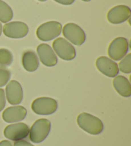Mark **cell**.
<instances>
[{
	"instance_id": "cell-1",
	"label": "cell",
	"mask_w": 131,
	"mask_h": 146,
	"mask_svg": "<svg viewBox=\"0 0 131 146\" xmlns=\"http://www.w3.org/2000/svg\"><path fill=\"white\" fill-rule=\"evenodd\" d=\"M77 122L81 129L91 135H99L104 129V124L100 119L85 112L79 115Z\"/></svg>"
},
{
	"instance_id": "cell-2",
	"label": "cell",
	"mask_w": 131,
	"mask_h": 146,
	"mask_svg": "<svg viewBox=\"0 0 131 146\" xmlns=\"http://www.w3.org/2000/svg\"><path fill=\"white\" fill-rule=\"evenodd\" d=\"M51 127V122L49 120L46 119L36 120L30 129V140L36 144L43 142L49 135Z\"/></svg>"
},
{
	"instance_id": "cell-3",
	"label": "cell",
	"mask_w": 131,
	"mask_h": 146,
	"mask_svg": "<svg viewBox=\"0 0 131 146\" xmlns=\"http://www.w3.org/2000/svg\"><path fill=\"white\" fill-rule=\"evenodd\" d=\"M58 103L54 99L42 97L36 98L31 104V109L36 114L49 115L57 110Z\"/></svg>"
},
{
	"instance_id": "cell-4",
	"label": "cell",
	"mask_w": 131,
	"mask_h": 146,
	"mask_svg": "<svg viewBox=\"0 0 131 146\" xmlns=\"http://www.w3.org/2000/svg\"><path fill=\"white\" fill-rule=\"evenodd\" d=\"M62 26L57 21H49L44 23L36 30V34L42 41H50L60 35Z\"/></svg>"
},
{
	"instance_id": "cell-5",
	"label": "cell",
	"mask_w": 131,
	"mask_h": 146,
	"mask_svg": "<svg viewBox=\"0 0 131 146\" xmlns=\"http://www.w3.org/2000/svg\"><path fill=\"white\" fill-rule=\"evenodd\" d=\"M52 48L57 55L64 60H72L76 55L74 47L64 38L60 37L54 40Z\"/></svg>"
},
{
	"instance_id": "cell-6",
	"label": "cell",
	"mask_w": 131,
	"mask_h": 146,
	"mask_svg": "<svg viewBox=\"0 0 131 146\" xmlns=\"http://www.w3.org/2000/svg\"><path fill=\"white\" fill-rule=\"evenodd\" d=\"M129 51V42L126 38L117 37L112 40L108 48V54L111 59L118 61L126 56Z\"/></svg>"
},
{
	"instance_id": "cell-7",
	"label": "cell",
	"mask_w": 131,
	"mask_h": 146,
	"mask_svg": "<svg viewBox=\"0 0 131 146\" xmlns=\"http://www.w3.org/2000/svg\"><path fill=\"white\" fill-rule=\"evenodd\" d=\"M62 31L65 37L74 45L81 46L85 42V33L76 24L68 23L64 26Z\"/></svg>"
},
{
	"instance_id": "cell-8",
	"label": "cell",
	"mask_w": 131,
	"mask_h": 146,
	"mask_svg": "<svg viewBox=\"0 0 131 146\" xmlns=\"http://www.w3.org/2000/svg\"><path fill=\"white\" fill-rule=\"evenodd\" d=\"M30 128L27 124L23 122L10 124L4 129L5 137L12 141L24 140L29 135Z\"/></svg>"
},
{
	"instance_id": "cell-9",
	"label": "cell",
	"mask_w": 131,
	"mask_h": 146,
	"mask_svg": "<svg viewBox=\"0 0 131 146\" xmlns=\"http://www.w3.org/2000/svg\"><path fill=\"white\" fill-rule=\"evenodd\" d=\"M4 35L9 38H21L28 35V27L26 23L20 21L10 22L5 24L3 27Z\"/></svg>"
},
{
	"instance_id": "cell-10",
	"label": "cell",
	"mask_w": 131,
	"mask_h": 146,
	"mask_svg": "<svg viewBox=\"0 0 131 146\" xmlns=\"http://www.w3.org/2000/svg\"><path fill=\"white\" fill-rule=\"evenodd\" d=\"M131 11L129 7L125 5H118L109 10L107 18L111 24L118 25L122 23L129 19Z\"/></svg>"
},
{
	"instance_id": "cell-11",
	"label": "cell",
	"mask_w": 131,
	"mask_h": 146,
	"mask_svg": "<svg viewBox=\"0 0 131 146\" xmlns=\"http://www.w3.org/2000/svg\"><path fill=\"white\" fill-rule=\"evenodd\" d=\"M6 98L10 105H17L23 100V90L20 83L15 80H12L8 83L6 88Z\"/></svg>"
},
{
	"instance_id": "cell-12",
	"label": "cell",
	"mask_w": 131,
	"mask_h": 146,
	"mask_svg": "<svg viewBox=\"0 0 131 146\" xmlns=\"http://www.w3.org/2000/svg\"><path fill=\"white\" fill-rule=\"evenodd\" d=\"M96 67L103 74L109 78H114L118 74V66L116 62L106 56H101L97 59Z\"/></svg>"
},
{
	"instance_id": "cell-13",
	"label": "cell",
	"mask_w": 131,
	"mask_h": 146,
	"mask_svg": "<svg viewBox=\"0 0 131 146\" xmlns=\"http://www.w3.org/2000/svg\"><path fill=\"white\" fill-rule=\"evenodd\" d=\"M37 53L42 63L47 67L56 66L58 58L51 46L47 44H40L36 48Z\"/></svg>"
},
{
	"instance_id": "cell-14",
	"label": "cell",
	"mask_w": 131,
	"mask_h": 146,
	"mask_svg": "<svg viewBox=\"0 0 131 146\" xmlns=\"http://www.w3.org/2000/svg\"><path fill=\"white\" fill-rule=\"evenodd\" d=\"M27 110L22 106H14L5 109L3 112L2 118L8 123L21 121L25 119Z\"/></svg>"
},
{
	"instance_id": "cell-15",
	"label": "cell",
	"mask_w": 131,
	"mask_h": 146,
	"mask_svg": "<svg viewBox=\"0 0 131 146\" xmlns=\"http://www.w3.org/2000/svg\"><path fill=\"white\" fill-rule=\"evenodd\" d=\"M112 85L120 96L125 98H129L131 96V85L127 78L124 76H115L112 81Z\"/></svg>"
},
{
	"instance_id": "cell-16",
	"label": "cell",
	"mask_w": 131,
	"mask_h": 146,
	"mask_svg": "<svg viewBox=\"0 0 131 146\" xmlns=\"http://www.w3.org/2000/svg\"><path fill=\"white\" fill-rule=\"evenodd\" d=\"M22 66L26 71L34 72L38 68L39 60L35 51L28 50L24 52L22 58Z\"/></svg>"
},
{
	"instance_id": "cell-17",
	"label": "cell",
	"mask_w": 131,
	"mask_h": 146,
	"mask_svg": "<svg viewBox=\"0 0 131 146\" xmlns=\"http://www.w3.org/2000/svg\"><path fill=\"white\" fill-rule=\"evenodd\" d=\"M13 11L9 5L5 1L0 0V21L7 23L13 18Z\"/></svg>"
},
{
	"instance_id": "cell-18",
	"label": "cell",
	"mask_w": 131,
	"mask_h": 146,
	"mask_svg": "<svg viewBox=\"0 0 131 146\" xmlns=\"http://www.w3.org/2000/svg\"><path fill=\"white\" fill-rule=\"evenodd\" d=\"M13 62V54L11 51L5 48L0 49V67L10 66Z\"/></svg>"
},
{
	"instance_id": "cell-19",
	"label": "cell",
	"mask_w": 131,
	"mask_h": 146,
	"mask_svg": "<svg viewBox=\"0 0 131 146\" xmlns=\"http://www.w3.org/2000/svg\"><path fill=\"white\" fill-rule=\"evenodd\" d=\"M119 70L125 74L131 72V54L125 56L119 63Z\"/></svg>"
},
{
	"instance_id": "cell-20",
	"label": "cell",
	"mask_w": 131,
	"mask_h": 146,
	"mask_svg": "<svg viewBox=\"0 0 131 146\" xmlns=\"http://www.w3.org/2000/svg\"><path fill=\"white\" fill-rule=\"evenodd\" d=\"M11 77V72L6 68H0V87L6 85Z\"/></svg>"
},
{
	"instance_id": "cell-21",
	"label": "cell",
	"mask_w": 131,
	"mask_h": 146,
	"mask_svg": "<svg viewBox=\"0 0 131 146\" xmlns=\"http://www.w3.org/2000/svg\"><path fill=\"white\" fill-rule=\"evenodd\" d=\"M6 105V97H5V91L2 88H0V111L4 109Z\"/></svg>"
},
{
	"instance_id": "cell-22",
	"label": "cell",
	"mask_w": 131,
	"mask_h": 146,
	"mask_svg": "<svg viewBox=\"0 0 131 146\" xmlns=\"http://www.w3.org/2000/svg\"><path fill=\"white\" fill-rule=\"evenodd\" d=\"M14 146H34L33 144H31L28 141L24 140H17V141H15Z\"/></svg>"
},
{
	"instance_id": "cell-23",
	"label": "cell",
	"mask_w": 131,
	"mask_h": 146,
	"mask_svg": "<svg viewBox=\"0 0 131 146\" xmlns=\"http://www.w3.org/2000/svg\"><path fill=\"white\" fill-rule=\"evenodd\" d=\"M54 1L64 5H72L75 0H54Z\"/></svg>"
},
{
	"instance_id": "cell-24",
	"label": "cell",
	"mask_w": 131,
	"mask_h": 146,
	"mask_svg": "<svg viewBox=\"0 0 131 146\" xmlns=\"http://www.w3.org/2000/svg\"><path fill=\"white\" fill-rule=\"evenodd\" d=\"M0 146H13L12 144L9 140H4L0 142Z\"/></svg>"
},
{
	"instance_id": "cell-25",
	"label": "cell",
	"mask_w": 131,
	"mask_h": 146,
	"mask_svg": "<svg viewBox=\"0 0 131 146\" xmlns=\"http://www.w3.org/2000/svg\"><path fill=\"white\" fill-rule=\"evenodd\" d=\"M2 29H3L2 25H1V23H0V36H1V33H2Z\"/></svg>"
},
{
	"instance_id": "cell-26",
	"label": "cell",
	"mask_w": 131,
	"mask_h": 146,
	"mask_svg": "<svg viewBox=\"0 0 131 146\" xmlns=\"http://www.w3.org/2000/svg\"><path fill=\"white\" fill-rule=\"evenodd\" d=\"M38 1H47V0H38Z\"/></svg>"
},
{
	"instance_id": "cell-27",
	"label": "cell",
	"mask_w": 131,
	"mask_h": 146,
	"mask_svg": "<svg viewBox=\"0 0 131 146\" xmlns=\"http://www.w3.org/2000/svg\"><path fill=\"white\" fill-rule=\"evenodd\" d=\"M82 1H91V0H82Z\"/></svg>"
}]
</instances>
